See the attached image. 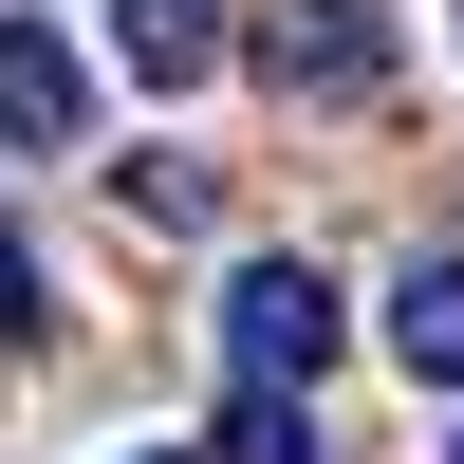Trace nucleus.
<instances>
[{"label": "nucleus", "mask_w": 464, "mask_h": 464, "mask_svg": "<svg viewBox=\"0 0 464 464\" xmlns=\"http://www.w3.org/2000/svg\"><path fill=\"white\" fill-rule=\"evenodd\" d=\"M334 334H353V297L316 279V260H242V279H223V372H242V391H316L334 372Z\"/></svg>", "instance_id": "nucleus-1"}, {"label": "nucleus", "mask_w": 464, "mask_h": 464, "mask_svg": "<svg viewBox=\"0 0 464 464\" xmlns=\"http://www.w3.org/2000/svg\"><path fill=\"white\" fill-rule=\"evenodd\" d=\"M223 56H260L279 93H316V111H372V93H391V0H279V19L223 37Z\"/></svg>", "instance_id": "nucleus-2"}, {"label": "nucleus", "mask_w": 464, "mask_h": 464, "mask_svg": "<svg viewBox=\"0 0 464 464\" xmlns=\"http://www.w3.org/2000/svg\"><path fill=\"white\" fill-rule=\"evenodd\" d=\"M0 130H19V149H74V130H93V74H74V37L0 19Z\"/></svg>", "instance_id": "nucleus-3"}, {"label": "nucleus", "mask_w": 464, "mask_h": 464, "mask_svg": "<svg viewBox=\"0 0 464 464\" xmlns=\"http://www.w3.org/2000/svg\"><path fill=\"white\" fill-rule=\"evenodd\" d=\"M111 74H130V93L223 74V0H111Z\"/></svg>", "instance_id": "nucleus-4"}, {"label": "nucleus", "mask_w": 464, "mask_h": 464, "mask_svg": "<svg viewBox=\"0 0 464 464\" xmlns=\"http://www.w3.org/2000/svg\"><path fill=\"white\" fill-rule=\"evenodd\" d=\"M391 353L428 372V391H464V260H446V242H428V260L391 279Z\"/></svg>", "instance_id": "nucleus-5"}, {"label": "nucleus", "mask_w": 464, "mask_h": 464, "mask_svg": "<svg viewBox=\"0 0 464 464\" xmlns=\"http://www.w3.org/2000/svg\"><path fill=\"white\" fill-rule=\"evenodd\" d=\"M111 205L168 223V242H205V223H223V168H205V149H130V168H111Z\"/></svg>", "instance_id": "nucleus-6"}, {"label": "nucleus", "mask_w": 464, "mask_h": 464, "mask_svg": "<svg viewBox=\"0 0 464 464\" xmlns=\"http://www.w3.org/2000/svg\"><path fill=\"white\" fill-rule=\"evenodd\" d=\"M223 464H334V446H316V409H279V391H242V409H223Z\"/></svg>", "instance_id": "nucleus-7"}, {"label": "nucleus", "mask_w": 464, "mask_h": 464, "mask_svg": "<svg viewBox=\"0 0 464 464\" xmlns=\"http://www.w3.org/2000/svg\"><path fill=\"white\" fill-rule=\"evenodd\" d=\"M0 334H37V242L0 223Z\"/></svg>", "instance_id": "nucleus-8"}, {"label": "nucleus", "mask_w": 464, "mask_h": 464, "mask_svg": "<svg viewBox=\"0 0 464 464\" xmlns=\"http://www.w3.org/2000/svg\"><path fill=\"white\" fill-rule=\"evenodd\" d=\"M130 464H168V446H130Z\"/></svg>", "instance_id": "nucleus-9"}, {"label": "nucleus", "mask_w": 464, "mask_h": 464, "mask_svg": "<svg viewBox=\"0 0 464 464\" xmlns=\"http://www.w3.org/2000/svg\"><path fill=\"white\" fill-rule=\"evenodd\" d=\"M446 464H464V446H446Z\"/></svg>", "instance_id": "nucleus-10"}]
</instances>
